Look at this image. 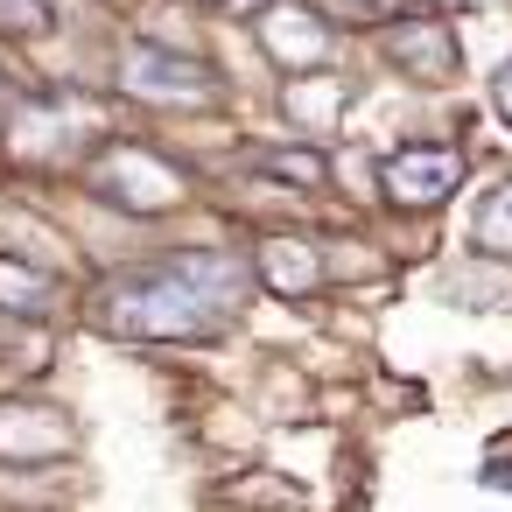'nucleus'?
Masks as SVG:
<instances>
[{"label": "nucleus", "instance_id": "obj_1", "mask_svg": "<svg viewBox=\"0 0 512 512\" xmlns=\"http://www.w3.org/2000/svg\"><path fill=\"white\" fill-rule=\"evenodd\" d=\"M239 309H246V267L232 253H211V246L169 253L155 267H134L99 295V323L113 337H134V344L218 337V330H232Z\"/></svg>", "mask_w": 512, "mask_h": 512}, {"label": "nucleus", "instance_id": "obj_2", "mask_svg": "<svg viewBox=\"0 0 512 512\" xmlns=\"http://www.w3.org/2000/svg\"><path fill=\"white\" fill-rule=\"evenodd\" d=\"M120 85L141 106H169V113H204L225 99V71L190 57V50H162V43H134L120 64Z\"/></svg>", "mask_w": 512, "mask_h": 512}, {"label": "nucleus", "instance_id": "obj_3", "mask_svg": "<svg viewBox=\"0 0 512 512\" xmlns=\"http://www.w3.org/2000/svg\"><path fill=\"white\" fill-rule=\"evenodd\" d=\"M92 190H99L106 204H120V211L148 218V211H169V204L190 190V176H183L176 162H162L155 148H134V141H120V148H106V155H99V169H92Z\"/></svg>", "mask_w": 512, "mask_h": 512}, {"label": "nucleus", "instance_id": "obj_4", "mask_svg": "<svg viewBox=\"0 0 512 512\" xmlns=\"http://www.w3.org/2000/svg\"><path fill=\"white\" fill-rule=\"evenodd\" d=\"M463 176H470V162H463V148H449V141H414V148L386 155V169H379V183H386V197H393L400 211H435V204H449Z\"/></svg>", "mask_w": 512, "mask_h": 512}, {"label": "nucleus", "instance_id": "obj_5", "mask_svg": "<svg viewBox=\"0 0 512 512\" xmlns=\"http://www.w3.org/2000/svg\"><path fill=\"white\" fill-rule=\"evenodd\" d=\"M253 36H260V50L288 78H316L330 64V22L309 8V0H274V8H260L253 15Z\"/></svg>", "mask_w": 512, "mask_h": 512}, {"label": "nucleus", "instance_id": "obj_6", "mask_svg": "<svg viewBox=\"0 0 512 512\" xmlns=\"http://www.w3.org/2000/svg\"><path fill=\"white\" fill-rule=\"evenodd\" d=\"M386 64H393L400 78H414V85H456L463 50H456L449 22L407 15V22H393V29H386Z\"/></svg>", "mask_w": 512, "mask_h": 512}, {"label": "nucleus", "instance_id": "obj_7", "mask_svg": "<svg viewBox=\"0 0 512 512\" xmlns=\"http://www.w3.org/2000/svg\"><path fill=\"white\" fill-rule=\"evenodd\" d=\"M71 449V421L50 400H0V456L8 463H50Z\"/></svg>", "mask_w": 512, "mask_h": 512}, {"label": "nucleus", "instance_id": "obj_8", "mask_svg": "<svg viewBox=\"0 0 512 512\" xmlns=\"http://www.w3.org/2000/svg\"><path fill=\"white\" fill-rule=\"evenodd\" d=\"M253 267H260V281H267L274 295H316V281H323L316 246L295 239V232H267L260 253H253Z\"/></svg>", "mask_w": 512, "mask_h": 512}, {"label": "nucleus", "instance_id": "obj_9", "mask_svg": "<svg viewBox=\"0 0 512 512\" xmlns=\"http://www.w3.org/2000/svg\"><path fill=\"white\" fill-rule=\"evenodd\" d=\"M0 309H8V316H50V309H57V281L36 274L29 260H8V253H0Z\"/></svg>", "mask_w": 512, "mask_h": 512}, {"label": "nucleus", "instance_id": "obj_10", "mask_svg": "<svg viewBox=\"0 0 512 512\" xmlns=\"http://www.w3.org/2000/svg\"><path fill=\"white\" fill-rule=\"evenodd\" d=\"M470 246L512 260V183H498V190L484 197V211H477V225H470Z\"/></svg>", "mask_w": 512, "mask_h": 512}, {"label": "nucleus", "instance_id": "obj_11", "mask_svg": "<svg viewBox=\"0 0 512 512\" xmlns=\"http://www.w3.org/2000/svg\"><path fill=\"white\" fill-rule=\"evenodd\" d=\"M330 15L344 29H393V22L414 15V0H330Z\"/></svg>", "mask_w": 512, "mask_h": 512}, {"label": "nucleus", "instance_id": "obj_12", "mask_svg": "<svg viewBox=\"0 0 512 512\" xmlns=\"http://www.w3.org/2000/svg\"><path fill=\"white\" fill-rule=\"evenodd\" d=\"M57 15H50V0H0V36H15V43H36L50 36Z\"/></svg>", "mask_w": 512, "mask_h": 512}, {"label": "nucleus", "instance_id": "obj_13", "mask_svg": "<svg viewBox=\"0 0 512 512\" xmlns=\"http://www.w3.org/2000/svg\"><path fill=\"white\" fill-rule=\"evenodd\" d=\"M337 99H344V85H323V92H316V99H309V92H295V99H288V106H295V113H302V120H330V113H337Z\"/></svg>", "mask_w": 512, "mask_h": 512}, {"label": "nucleus", "instance_id": "obj_14", "mask_svg": "<svg viewBox=\"0 0 512 512\" xmlns=\"http://www.w3.org/2000/svg\"><path fill=\"white\" fill-rule=\"evenodd\" d=\"M491 106H498V120L512 127V57H505V71L491 78Z\"/></svg>", "mask_w": 512, "mask_h": 512}, {"label": "nucleus", "instance_id": "obj_15", "mask_svg": "<svg viewBox=\"0 0 512 512\" xmlns=\"http://www.w3.org/2000/svg\"><path fill=\"white\" fill-rule=\"evenodd\" d=\"M8 120H15V92L0 85V134H8Z\"/></svg>", "mask_w": 512, "mask_h": 512}, {"label": "nucleus", "instance_id": "obj_16", "mask_svg": "<svg viewBox=\"0 0 512 512\" xmlns=\"http://www.w3.org/2000/svg\"><path fill=\"white\" fill-rule=\"evenodd\" d=\"M204 8H211V0H204Z\"/></svg>", "mask_w": 512, "mask_h": 512}]
</instances>
